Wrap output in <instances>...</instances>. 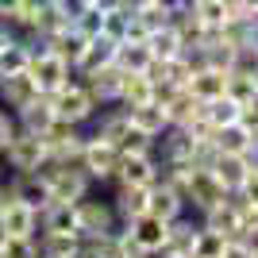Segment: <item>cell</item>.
Here are the masks:
<instances>
[{
  "label": "cell",
  "instance_id": "cell-1",
  "mask_svg": "<svg viewBox=\"0 0 258 258\" xmlns=\"http://www.w3.org/2000/svg\"><path fill=\"white\" fill-rule=\"evenodd\" d=\"M50 108H54V119H66L74 127H89L93 116L100 112V104L93 100V93L85 89L81 77H70V85H62L58 93H50Z\"/></svg>",
  "mask_w": 258,
  "mask_h": 258
},
{
  "label": "cell",
  "instance_id": "cell-2",
  "mask_svg": "<svg viewBox=\"0 0 258 258\" xmlns=\"http://www.w3.org/2000/svg\"><path fill=\"white\" fill-rule=\"evenodd\" d=\"M0 158H4V170L8 173H35L46 162V143H43V135H35V131L16 127L8 147L0 151Z\"/></svg>",
  "mask_w": 258,
  "mask_h": 258
},
{
  "label": "cell",
  "instance_id": "cell-3",
  "mask_svg": "<svg viewBox=\"0 0 258 258\" xmlns=\"http://www.w3.org/2000/svg\"><path fill=\"white\" fill-rule=\"evenodd\" d=\"M119 227V216L112 208V197H100L97 189L89 197L77 201V231L81 239H93V235H108V231H116Z\"/></svg>",
  "mask_w": 258,
  "mask_h": 258
},
{
  "label": "cell",
  "instance_id": "cell-4",
  "mask_svg": "<svg viewBox=\"0 0 258 258\" xmlns=\"http://www.w3.org/2000/svg\"><path fill=\"white\" fill-rule=\"evenodd\" d=\"M166 227H170L166 220H158L154 212H143L127 224H119V231L135 254H158V250H166Z\"/></svg>",
  "mask_w": 258,
  "mask_h": 258
},
{
  "label": "cell",
  "instance_id": "cell-5",
  "mask_svg": "<svg viewBox=\"0 0 258 258\" xmlns=\"http://www.w3.org/2000/svg\"><path fill=\"white\" fill-rule=\"evenodd\" d=\"M116 162H119V151H116V147L85 131V147H81V158H77V166H81V170L93 177V185H108V181H112Z\"/></svg>",
  "mask_w": 258,
  "mask_h": 258
},
{
  "label": "cell",
  "instance_id": "cell-6",
  "mask_svg": "<svg viewBox=\"0 0 258 258\" xmlns=\"http://www.w3.org/2000/svg\"><path fill=\"white\" fill-rule=\"evenodd\" d=\"M27 74H31L35 89L43 93V97H50V93H58L62 85H70V77H74V66L62 62L54 50H43V54H35L31 66H27Z\"/></svg>",
  "mask_w": 258,
  "mask_h": 258
},
{
  "label": "cell",
  "instance_id": "cell-7",
  "mask_svg": "<svg viewBox=\"0 0 258 258\" xmlns=\"http://www.w3.org/2000/svg\"><path fill=\"white\" fill-rule=\"evenodd\" d=\"M158 181V154L143 151V154H119L116 162V173L108 185H154Z\"/></svg>",
  "mask_w": 258,
  "mask_h": 258
},
{
  "label": "cell",
  "instance_id": "cell-8",
  "mask_svg": "<svg viewBox=\"0 0 258 258\" xmlns=\"http://www.w3.org/2000/svg\"><path fill=\"white\" fill-rule=\"evenodd\" d=\"M0 235H20V239H35L39 235V212L27 208L23 201L12 197L4 212H0Z\"/></svg>",
  "mask_w": 258,
  "mask_h": 258
},
{
  "label": "cell",
  "instance_id": "cell-9",
  "mask_svg": "<svg viewBox=\"0 0 258 258\" xmlns=\"http://www.w3.org/2000/svg\"><path fill=\"white\" fill-rule=\"evenodd\" d=\"M116 46H119V39H112L108 31L93 35V39H89V46H85V54H81V62L74 66V74L85 77V74H97V70L112 66V62H116Z\"/></svg>",
  "mask_w": 258,
  "mask_h": 258
},
{
  "label": "cell",
  "instance_id": "cell-10",
  "mask_svg": "<svg viewBox=\"0 0 258 258\" xmlns=\"http://www.w3.org/2000/svg\"><path fill=\"white\" fill-rule=\"evenodd\" d=\"M147 205H151V185H112V208H116L119 224L143 216Z\"/></svg>",
  "mask_w": 258,
  "mask_h": 258
},
{
  "label": "cell",
  "instance_id": "cell-11",
  "mask_svg": "<svg viewBox=\"0 0 258 258\" xmlns=\"http://www.w3.org/2000/svg\"><path fill=\"white\" fill-rule=\"evenodd\" d=\"M39 97V89H35L31 74L23 70V74H12V77H0V108H8V112H20L23 104H31Z\"/></svg>",
  "mask_w": 258,
  "mask_h": 258
},
{
  "label": "cell",
  "instance_id": "cell-12",
  "mask_svg": "<svg viewBox=\"0 0 258 258\" xmlns=\"http://www.w3.org/2000/svg\"><path fill=\"white\" fill-rule=\"evenodd\" d=\"M81 81H85V89L93 93V100L104 108V104H116V100H119V81H123V70H119V66H104V70H97V74H85Z\"/></svg>",
  "mask_w": 258,
  "mask_h": 258
},
{
  "label": "cell",
  "instance_id": "cell-13",
  "mask_svg": "<svg viewBox=\"0 0 258 258\" xmlns=\"http://www.w3.org/2000/svg\"><path fill=\"white\" fill-rule=\"evenodd\" d=\"M147 212H154L158 220H177V216H185V201H181V193L173 189V185H166V181H154L151 185V205H147Z\"/></svg>",
  "mask_w": 258,
  "mask_h": 258
},
{
  "label": "cell",
  "instance_id": "cell-14",
  "mask_svg": "<svg viewBox=\"0 0 258 258\" xmlns=\"http://www.w3.org/2000/svg\"><path fill=\"white\" fill-rule=\"evenodd\" d=\"M127 119H131V127H139L143 135H151V139H158L162 131L170 127V119H166V108H162L158 100H147V104L127 108Z\"/></svg>",
  "mask_w": 258,
  "mask_h": 258
},
{
  "label": "cell",
  "instance_id": "cell-15",
  "mask_svg": "<svg viewBox=\"0 0 258 258\" xmlns=\"http://www.w3.org/2000/svg\"><path fill=\"white\" fill-rule=\"evenodd\" d=\"M16 116V127H23V131H35V135H43L46 127L54 123V108H50V97H39L31 100V104H23L20 112H12Z\"/></svg>",
  "mask_w": 258,
  "mask_h": 258
},
{
  "label": "cell",
  "instance_id": "cell-16",
  "mask_svg": "<svg viewBox=\"0 0 258 258\" xmlns=\"http://www.w3.org/2000/svg\"><path fill=\"white\" fill-rule=\"evenodd\" d=\"M35 247L50 258H70L74 250H81V231H43L35 235Z\"/></svg>",
  "mask_w": 258,
  "mask_h": 258
},
{
  "label": "cell",
  "instance_id": "cell-17",
  "mask_svg": "<svg viewBox=\"0 0 258 258\" xmlns=\"http://www.w3.org/2000/svg\"><path fill=\"white\" fill-rule=\"evenodd\" d=\"M247 173H250V166L243 162V154H216V162H212V177L224 185L227 193H231V189H239Z\"/></svg>",
  "mask_w": 258,
  "mask_h": 258
},
{
  "label": "cell",
  "instance_id": "cell-18",
  "mask_svg": "<svg viewBox=\"0 0 258 258\" xmlns=\"http://www.w3.org/2000/svg\"><path fill=\"white\" fill-rule=\"evenodd\" d=\"M224 81H227V74L224 70H212V66H205V70H197L193 77H189V93H193L201 104L205 100H216V97H224Z\"/></svg>",
  "mask_w": 258,
  "mask_h": 258
},
{
  "label": "cell",
  "instance_id": "cell-19",
  "mask_svg": "<svg viewBox=\"0 0 258 258\" xmlns=\"http://www.w3.org/2000/svg\"><path fill=\"white\" fill-rule=\"evenodd\" d=\"M46 46H50L62 62L77 66V62H81V54H85V46H89V35H81L77 27H66V31H58L54 39H46Z\"/></svg>",
  "mask_w": 258,
  "mask_h": 258
},
{
  "label": "cell",
  "instance_id": "cell-20",
  "mask_svg": "<svg viewBox=\"0 0 258 258\" xmlns=\"http://www.w3.org/2000/svg\"><path fill=\"white\" fill-rule=\"evenodd\" d=\"M147 100H154V81H151L147 74H123V81H119V100H116V104L135 108V104H147Z\"/></svg>",
  "mask_w": 258,
  "mask_h": 258
},
{
  "label": "cell",
  "instance_id": "cell-21",
  "mask_svg": "<svg viewBox=\"0 0 258 258\" xmlns=\"http://www.w3.org/2000/svg\"><path fill=\"white\" fill-rule=\"evenodd\" d=\"M224 97H231L239 108L258 100V81L250 70H227V81H224Z\"/></svg>",
  "mask_w": 258,
  "mask_h": 258
},
{
  "label": "cell",
  "instance_id": "cell-22",
  "mask_svg": "<svg viewBox=\"0 0 258 258\" xmlns=\"http://www.w3.org/2000/svg\"><path fill=\"white\" fill-rule=\"evenodd\" d=\"M39 227L43 231H77V205H62L54 201L39 212Z\"/></svg>",
  "mask_w": 258,
  "mask_h": 258
},
{
  "label": "cell",
  "instance_id": "cell-23",
  "mask_svg": "<svg viewBox=\"0 0 258 258\" xmlns=\"http://www.w3.org/2000/svg\"><path fill=\"white\" fill-rule=\"evenodd\" d=\"M151 50H147V43H119L116 46V62L112 66H119L123 74H147L151 70Z\"/></svg>",
  "mask_w": 258,
  "mask_h": 258
},
{
  "label": "cell",
  "instance_id": "cell-24",
  "mask_svg": "<svg viewBox=\"0 0 258 258\" xmlns=\"http://www.w3.org/2000/svg\"><path fill=\"white\" fill-rule=\"evenodd\" d=\"M181 35L173 31V27H158V31L147 35V50H151L154 62H170V58H177L181 54Z\"/></svg>",
  "mask_w": 258,
  "mask_h": 258
},
{
  "label": "cell",
  "instance_id": "cell-25",
  "mask_svg": "<svg viewBox=\"0 0 258 258\" xmlns=\"http://www.w3.org/2000/svg\"><path fill=\"white\" fill-rule=\"evenodd\" d=\"M201 224L212 227V231H224V235H239V227H243V220H239V212L231 205H227V197L220 201V205H212L208 212H201Z\"/></svg>",
  "mask_w": 258,
  "mask_h": 258
},
{
  "label": "cell",
  "instance_id": "cell-26",
  "mask_svg": "<svg viewBox=\"0 0 258 258\" xmlns=\"http://www.w3.org/2000/svg\"><path fill=\"white\" fill-rule=\"evenodd\" d=\"M162 108H166V119H170L173 127H181V123H189V119L201 112V100H197L189 89H177V93H173Z\"/></svg>",
  "mask_w": 258,
  "mask_h": 258
},
{
  "label": "cell",
  "instance_id": "cell-27",
  "mask_svg": "<svg viewBox=\"0 0 258 258\" xmlns=\"http://www.w3.org/2000/svg\"><path fill=\"white\" fill-rule=\"evenodd\" d=\"M212 143H216V151H220V154H243L250 147V131L235 119V123H227V127H216Z\"/></svg>",
  "mask_w": 258,
  "mask_h": 258
},
{
  "label": "cell",
  "instance_id": "cell-28",
  "mask_svg": "<svg viewBox=\"0 0 258 258\" xmlns=\"http://www.w3.org/2000/svg\"><path fill=\"white\" fill-rule=\"evenodd\" d=\"M31 66V50H27V43H23L20 35L12 39L4 50H0V77H12V74H23Z\"/></svg>",
  "mask_w": 258,
  "mask_h": 258
},
{
  "label": "cell",
  "instance_id": "cell-29",
  "mask_svg": "<svg viewBox=\"0 0 258 258\" xmlns=\"http://www.w3.org/2000/svg\"><path fill=\"white\" fill-rule=\"evenodd\" d=\"M231 235H224V231H212V227L201 224V231H197V243H193V254L189 258H220L224 254V243Z\"/></svg>",
  "mask_w": 258,
  "mask_h": 258
},
{
  "label": "cell",
  "instance_id": "cell-30",
  "mask_svg": "<svg viewBox=\"0 0 258 258\" xmlns=\"http://www.w3.org/2000/svg\"><path fill=\"white\" fill-rule=\"evenodd\" d=\"M201 112L212 119V127H227V123H235V119H239V104H235L231 97L205 100V104H201Z\"/></svg>",
  "mask_w": 258,
  "mask_h": 258
},
{
  "label": "cell",
  "instance_id": "cell-31",
  "mask_svg": "<svg viewBox=\"0 0 258 258\" xmlns=\"http://www.w3.org/2000/svg\"><path fill=\"white\" fill-rule=\"evenodd\" d=\"M35 239H20V235H0V258H35Z\"/></svg>",
  "mask_w": 258,
  "mask_h": 258
},
{
  "label": "cell",
  "instance_id": "cell-32",
  "mask_svg": "<svg viewBox=\"0 0 258 258\" xmlns=\"http://www.w3.org/2000/svg\"><path fill=\"white\" fill-rule=\"evenodd\" d=\"M189 77H193V66L185 62L181 54H177V58H170V62H166V77H162V81H170V85L185 89V85H189Z\"/></svg>",
  "mask_w": 258,
  "mask_h": 258
},
{
  "label": "cell",
  "instance_id": "cell-33",
  "mask_svg": "<svg viewBox=\"0 0 258 258\" xmlns=\"http://www.w3.org/2000/svg\"><path fill=\"white\" fill-rule=\"evenodd\" d=\"M143 23H147V31H158V27H170V8H162V4H147L143 12H135Z\"/></svg>",
  "mask_w": 258,
  "mask_h": 258
},
{
  "label": "cell",
  "instance_id": "cell-34",
  "mask_svg": "<svg viewBox=\"0 0 258 258\" xmlns=\"http://www.w3.org/2000/svg\"><path fill=\"white\" fill-rule=\"evenodd\" d=\"M151 147H154L151 135H143L139 127H127V135L119 143V154H143V151H151Z\"/></svg>",
  "mask_w": 258,
  "mask_h": 258
},
{
  "label": "cell",
  "instance_id": "cell-35",
  "mask_svg": "<svg viewBox=\"0 0 258 258\" xmlns=\"http://www.w3.org/2000/svg\"><path fill=\"white\" fill-rule=\"evenodd\" d=\"M50 4H54V12L66 20V27H77V20H81L85 8H89L85 0H50Z\"/></svg>",
  "mask_w": 258,
  "mask_h": 258
},
{
  "label": "cell",
  "instance_id": "cell-36",
  "mask_svg": "<svg viewBox=\"0 0 258 258\" xmlns=\"http://www.w3.org/2000/svg\"><path fill=\"white\" fill-rule=\"evenodd\" d=\"M77 31H81V35H89V39H93V35H100V31H104V12H100L97 4H89V8H85V16L77 20Z\"/></svg>",
  "mask_w": 258,
  "mask_h": 258
},
{
  "label": "cell",
  "instance_id": "cell-37",
  "mask_svg": "<svg viewBox=\"0 0 258 258\" xmlns=\"http://www.w3.org/2000/svg\"><path fill=\"white\" fill-rule=\"evenodd\" d=\"M220 258H250V243L243 235H231L224 243V254H220Z\"/></svg>",
  "mask_w": 258,
  "mask_h": 258
},
{
  "label": "cell",
  "instance_id": "cell-38",
  "mask_svg": "<svg viewBox=\"0 0 258 258\" xmlns=\"http://www.w3.org/2000/svg\"><path fill=\"white\" fill-rule=\"evenodd\" d=\"M12 131H16V116H12L8 108H0V151L8 147V139H12Z\"/></svg>",
  "mask_w": 258,
  "mask_h": 258
},
{
  "label": "cell",
  "instance_id": "cell-39",
  "mask_svg": "<svg viewBox=\"0 0 258 258\" xmlns=\"http://www.w3.org/2000/svg\"><path fill=\"white\" fill-rule=\"evenodd\" d=\"M239 193H243V201L258 205V170H250L247 177H243V185H239Z\"/></svg>",
  "mask_w": 258,
  "mask_h": 258
},
{
  "label": "cell",
  "instance_id": "cell-40",
  "mask_svg": "<svg viewBox=\"0 0 258 258\" xmlns=\"http://www.w3.org/2000/svg\"><path fill=\"white\" fill-rule=\"evenodd\" d=\"M12 39H16V31H12L8 23H0V50H4V46H8Z\"/></svg>",
  "mask_w": 258,
  "mask_h": 258
},
{
  "label": "cell",
  "instance_id": "cell-41",
  "mask_svg": "<svg viewBox=\"0 0 258 258\" xmlns=\"http://www.w3.org/2000/svg\"><path fill=\"white\" fill-rule=\"evenodd\" d=\"M20 8V0H0V16H8V12Z\"/></svg>",
  "mask_w": 258,
  "mask_h": 258
},
{
  "label": "cell",
  "instance_id": "cell-42",
  "mask_svg": "<svg viewBox=\"0 0 258 258\" xmlns=\"http://www.w3.org/2000/svg\"><path fill=\"white\" fill-rule=\"evenodd\" d=\"M119 4H123V0H97L100 12H112V8H119Z\"/></svg>",
  "mask_w": 258,
  "mask_h": 258
},
{
  "label": "cell",
  "instance_id": "cell-43",
  "mask_svg": "<svg viewBox=\"0 0 258 258\" xmlns=\"http://www.w3.org/2000/svg\"><path fill=\"white\" fill-rule=\"evenodd\" d=\"M8 201H12V197H8V185L0 181V212H4V205H8Z\"/></svg>",
  "mask_w": 258,
  "mask_h": 258
},
{
  "label": "cell",
  "instance_id": "cell-44",
  "mask_svg": "<svg viewBox=\"0 0 258 258\" xmlns=\"http://www.w3.org/2000/svg\"><path fill=\"white\" fill-rule=\"evenodd\" d=\"M201 0H177V8H197Z\"/></svg>",
  "mask_w": 258,
  "mask_h": 258
},
{
  "label": "cell",
  "instance_id": "cell-45",
  "mask_svg": "<svg viewBox=\"0 0 258 258\" xmlns=\"http://www.w3.org/2000/svg\"><path fill=\"white\" fill-rule=\"evenodd\" d=\"M70 258H89V250L81 247V250H74V254H70Z\"/></svg>",
  "mask_w": 258,
  "mask_h": 258
},
{
  "label": "cell",
  "instance_id": "cell-46",
  "mask_svg": "<svg viewBox=\"0 0 258 258\" xmlns=\"http://www.w3.org/2000/svg\"><path fill=\"white\" fill-rule=\"evenodd\" d=\"M4 177H8V170H4V158H0V181H4Z\"/></svg>",
  "mask_w": 258,
  "mask_h": 258
},
{
  "label": "cell",
  "instance_id": "cell-47",
  "mask_svg": "<svg viewBox=\"0 0 258 258\" xmlns=\"http://www.w3.org/2000/svg\"><path fill=\"white\" fill-rule=\"evenodd\" d=\"M35 258H50V254H43V250H35Z\"/></svg>",
  "mask_w": 258,
  "mask_h": 258
},
{
  "label": "cell",
  "instance_id": "cell-48",
  "mask_svg": "<svg viewBox=\"0 0 258 258\" xmlns=\"http://www.w3.org/2000/svg\"><path fill=\"white\" fill-rule=\"evenodd\" d=\"M123 258H147V254H123Z\"/></svg>",
  "mask_w": 258,
  "mask_h": 258
},
{
  "label": "cell",
  "instance_id": "cell-49",
  "mask_svg": "<svg viewBox=\"0 0 258 258\" xmlns=\"http://www.w3.org/2000/svg\"><path fill=\"white\" fill-rule=\"evenodd\" d=\"M250 258H258V250H250Z\"/></svg>",
  "mask_w": 258,
  "mask_h": 258
},
{
  "label": "cell",
  "instance_id": "cell-50",
  "mask_svg": "<svg viewBox=\"0 0 258 258\" xmlns=\"http://www.w3.org/2000/svg\"><path fill=\"white\" fill-rule=\"evenodd\" d=\"M85 4H97V0H85Z\"/></svg>",
  "mask_w": 258,
  "mask_h": 258
}]
</instances>
